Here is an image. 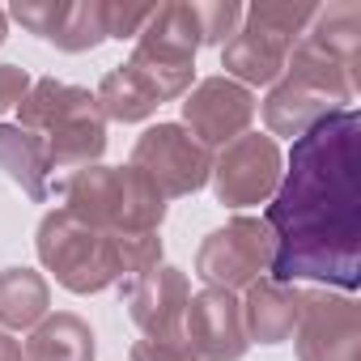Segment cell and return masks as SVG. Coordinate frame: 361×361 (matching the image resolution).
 Instances as JSON below:
<instances>
[{
    "label": "cell",
    "mask_w": 361,
    "mask_h": 361,
    "mask_svg": "<svg viewBox=\"0 0 361 361\" xmlns=\"http://www.w3.org/2000/svg\"><path fill=\"white\" fill-rule=\"evenodd\" d=\"M51 310V285L35 268H5L0 272V327L30 331Z\"/></svg>",
    "instance_id": "19"
},
{
    "label": "cell",
    "mask_w": 361,
    "mask_h": 361,
    "mask_svg": "<svg viewBox=\"0 0 361 361\" xmlns=\"http://www.w3.org/2000/svg\"><path fill=\"white\" fill-rule=\"evenodd\" d=\"M336 106L327 102V98H319L314 90H306V85H298V81H289V77H281L272 90H268V98H264V123H268V132H272V140L276 136H302V132H310L323 115H331Z\"/></svg>",
    "instance_id": "20"
},
{
    "label": "cell",
    "mask_w": 361,
    "mask_h": 361,
    "mask_svg": "<svg viewBox=\"0 0 361 361\" xmlns=\"http://www.w3.org/2000/svg\"><path fill=\"white\" fill-rule=\"evenodd\" d=\"M255 111H259L255 94L230 77H204L183 94V128L204 149H213V145L226 149L230 140H238L251 128Z\"/></svg>",
    "instance_id": "12"
},
{
    "label": "cell",
    "mask_w": 361,
    "mask_h": 361,
    "mask_svg": "<svg viewBox=\"0 0 361 361\" xmlns=\"http://www.w3.org/2000/svg\"><path fill=\"white\" fill-rule=\"evenodd\" d=\"M132 166L153 178L166 200L196 196L213 174V149H204L183 123H153L132 145Z\"/></svg>",
    "instance_id": "8"
},
{
    "label": "cell",
    "mask_w": 361,
    "mask_h": 361,
    "mask_svg": "<svg viewBox=\"0 0 361 361\" xmlns=\"http://www.w3.org/2000/svg\"><path fill=\"white\" fill-rule=\"evenodd\" d=\"M319 5H302V0H255L243 9V26L234 39L221 47V68L238 85H276L285 77V60L302 30L310 26Z\"/></svg>",
    "instance_id": "6"
},
{
    "label": "cell",
    "mask_w": 361,
    "mask_h": 361,
    "mask_svg": "<svg viewBox=\"0 0 361 361\" xmlns=\"http://www.w3.org/2000/svg\"><path fill=\"white\" fill-rule=\"evenodd\" d=\"M285 77L327 98L336 111L357 98L361 85V5L331 0L319 5L302 39L285 60Z\"/></svg>",
    "instance_id": "4"
},
{
    "label": "cell",
    "mask_w": 361,
    "mask_h": 361,
    "mask_svg": "<svg viewBox=\"0 0 361 361\" xmlns=\"http://www.w3.org/2000/svg\"><path fill=\"white\" fill-rule=\"evenodd\" d=\"M22 353L26 361H94L98 344L81 314L60 310V314H47L39 327H30V340Z\"/></svg>",
    "instance_id": "18"
},
{
    "label": "cell",
    "mask_w": 361,
    "mask_h": 361,
    "mask_svg": "<svg viewBox=\"0 0 361 361\" xmlns=\"http://www.w3.org/2000/svg\"><path fill=\"white\" fill-rule=\"evenodd\" d=\"M0 361H26V353H22V344L9 336V331H0Z\"/></svg>",
    "instance_id": "25"
},
{
    "label": "cell",
    "mask_w": 361,
    "mask_h": 361,
    "mask_svg": "<svg viewBox=\"0 0 361 361\" xmlns=\"http://www.w3.org/2000/svg\"><path fill=\"white\" fill-rule=\"evenodd\" d=\"M0 170H5L35 204L56 196V183H51L56 174H51L43 140L35 132L18 128V123H0Z\"/></svg>",
    "instance_id": "17"
},
{
    "label": "cell",
    "mask_w": 361,
    "mask_h": 361,
    "mask_svg": "<svg viewBox=\"0 0 361 361\" xmlns=\"http://www.w3.org/2000/svg\"><path fill=\"white\" fill-rule=\"evenodd\" d=\"M196 22H200V47H226L243 26V5L238 0H209V5H196Z\"/></svg>",
    "instance_id": "21"
},
{
    "label": "cell",
    "mask_w": 361,
    "mask_h": 361,
    "mask_svg": "<svg viewBox=\"0 0 361 361\" xmlns=\"http://www.w3.org/2000/svg\"><path fill=\"white\" fill-rule=\"evenodd\" d=\"M35 251L68 293H102L123 281V238L85 226L68 209H51L39 221Z\"/></svg>",
    "instance_id": "5"
},
{
    "label": "cell",
    "mask_w": 361,
    "mask_h": 361,
    "mask_svg": "<svg viewBox=\"0 0 361 361\" xmlns=\"http://www.w3.org/2000/svg\"><path fill=\"white\" fill-rule=\"evenodd\" d=\"M5 39H9V13L0 9V43H5Z\"/></svg>",
    "instance_id": "26"
},
{
    "label": "cell",
    "mask_w": 361,
    "mask_h": 361,
    "mask_svg": "<svg viewBox=\"0 0 361 361\" xmlns=\"http://www.w3.org/2000/svg\"><path fill=\"white\" fill-rule=\"evenodd\" d=\"M128 361H192V357H178V353H170V348H157V344H149V340H136V344L128 348Z\"/></svg>",
    "instance_id": "24"
},
{
    "label": "cell",
    "mask_w": 361,
    "mask_h": 361,
    "mask_svg": "<svg viewBox=\"0 0 361 361\" xmlns=\"http://www.w3.org/2000/svg\"><path fill=\"white\" fill-rule=\"evenodd\" d=\"M9 18L73 56L106 43V0H18Z\"/></svg>",
    "instance_id": "14"
},
{
    "label": "cell",
    "mask_w": 361,
    "mask_h": 361,
    "mask_svg": "<svg viewBox=\"0 0 361 361\" xmlns=\"http://www.w3.org/2000/svg\"><path fill=\"white\" fill-rule=\"evenodd\" d=\"M293 348L298 361H361V306L348 293L302 289Z\"/></svg>",
    "instance_id": "10"
},
{
    "label": "cell",
    "mask_w": 361,
    "mask_h": 361,
    "mask_svg": "<svg viewBox=\"0 0 361 361\" xmlns=\"http://www.w3.org/2000/svg\"><path fill=\"white\" fill-rule=\"evenodd\" d=\"M183 344L192 361H243L247 357V331H243V306L230 289H200L188 298L183 310Z\"/></svg>",
    "instance_id": "13"
},
{
    "label": "cell",
    "mask_w": 361,
    "mask_h": 361,
    "mask_svg": "<svg viewBox=\"0 0 361 361\" xmlns=\"http://www.w3.org/2000/svg\"><path fill=\"white\" fill-rule=\"evenodd\" d=\"M123 298H128V314H132L136 331L149 344L170 348L178 357H192L188 344H183V310H188V298H192V281H188L183 268L157 264Z\"/></svg>",
    "instance_id": "11"
},
{
    "label": "cell",
    "mask_w": 361,
    "mask_h": 361,
    "mask_svg": "<svg viewBox=\"0 0 361 361\" xmlns=\"http://www.w3.org/2000/svg\"><path fill=\"white\" fill-rule=\"evenodd\" d=\"M56 196H60V209H68L85 226L106 230L115 238L157 234L166 221V196L132 161L128 166H85L60 178Z\"/></svg>",
    "instance_id": "3"
},
{
    "label": "cell",
    "mask_w": 361,
    "mask_h": 361,
    "mask_svg": "<svg viewBox=\"0 0 361 361\" xmlns=\"http://www.w3.org/2000/svg\"><path fill=\"white\" fill-rule=\"evenodd\" d=\"M272 230L264 217H230L196 251V276L209 289H247L272 268Z\"/></svg>",
    "instance_id": "7"
},
{
    "label": "cell",
    "mask_w": 361,
    "mask_h": 361,
    "mask_svg": "<svg viewBox=\"0 0 361 361\" xmlns=\"http://www.w3.org/2000/svg\"><path fill=\"white\" fill-rule=\"evenodd\" d=\"M285 174V157L281 145L264 132H243L238 140H230L217 157H213V196L226 209H251V204H268L281 188Z\"/></svg>",
    "instance_id": "9"
},
{
    "label": "cell",
    "mask_w": 361,
    "mask_h": 361,
    "mask_svg": "<svg viewBox=\"0 0 361 361\" xmlns=\"http://www.w3.org/2000/svg\"><path fill=\"white\" fill-rule=\"evenodd\" d=\"M30 85L35 81H30V73L22 64H0V115L22 106V98L30 94Z\"/></svg>",
    "instance_id": "23"
},
{
    "label": "cell",
    "mask_w": 361,
    "mask_h": 361,
    "mask_svg": "<svg viewBox=\"0 0 361 361\" xmlns=\"http://www.w3.org/2000/svg\"><path fill=\"white\" fill-rule=\"evenodd\" d=\"M153 18V5H123V0H106V39H136L145 22Z\"/></svg>",
    "instance_id": "22"
},
{
    "label": "cell",
    "mask_w": 361,
    "mask_h": 361,
    "mask_svg": "<svg viewBox=\"0 0 361 361\" xmlns=\"http://www.w3.org/2000/svg\"><path fill=\"white\" fill-rule=\"evenodd\" d=\"M196 51H200L196 5H153V18L145 22L132 47V56L161 68H196Z\"/></svg>",
    "instance_id": "15"
},
{
    "label": "cell",
    "mask_w": 361,
    "mask_h": 361,
    "mask_svg": "<svg viewBox=\"0 0 361 361\" xmlns=\"http://www.w3.org/2000/svg\"><path fill=\"white\" fill-rule=\"evenodd\" d=\"M18 111H22L18 128L35 132L43 140L56 183L85 166H98V157L106 153V119L98 111V98L81 85L43 77L30 85V94L22 98Z\"/></svg>",
    "instance_id": "2"
},
{
    "label": "cell",
    "mask_w": 361,
    "mask_h": 361,
    "mask_svg": "<svg viewBox=\"0 0 361 361\" xmlns=\"http://www.w3.org/2000/svg\"><path fill=\"white\" fill-rule=\"evenodd\" d=\"M238 306H243L247 344H285L298 327V314H302V289L272 281V276H259L255 285H247V298Z\"/></svg>",
    "instance_id": "16"
},
{
    "label": "cell",
    "mask_w": 361,
    "mask_h": 361,
    "mask_svg": "<svg viewBox=\"0 0 361 361\" xmlns=\"http://www.w3.org/2000/svg\"><path fill=\"white\" fill-rule=\"evenodd\" d=\"M361 119L353 106L323 115L289 149V170L264 213L272 281H323L353 293L361 281Z\"/></svg>",
    "instance_id": "1"
}]
</instances>
